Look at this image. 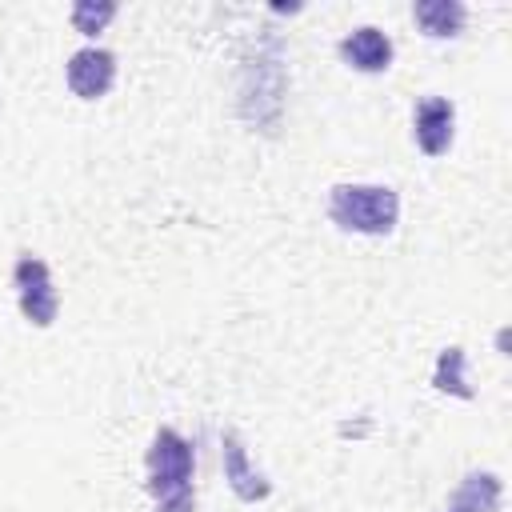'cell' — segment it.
<instances>
[{
    "instance_id": "obj_6",
    "label": "cell",
    "mask_w": 512,
    "mask_h": 512,
    "mask_svg": "<svg viewBox=\"0 0 512 512\" xmlns=\"http://www.w3.org/2000/svg\"><path fill=\"white\" fill-rule=\"evenodd\" d=\"M340 56L356 72H388V64H392V40L380 28H356L352 36L340 40Z\"/></svg>"
},
{
    "instance_id": "obj_3",
    "label": "cell",
    "mask_w": 512,
    "mask_h": 512,
    "mask_svg": "<svg viewBox=\"0 0 512 512\" xmlns=\"http://www.w3.org/2000/svg\"><path fill=\"white\" fill-rule=\"evenodd\" d=\"M16 292H20V312L28 324L36 328H48L56 320V288H52V276H48V264L36 260L32 252H24L16 260Z\"/></svg>"
},
{
    "instance_id": "obj_8",
    "label": "cell",
    "mask_w": 512,
    "mask_h": 512,
    "mask_svg": "<svg viewBox=\"0 0 512 512\" xmlns=\"http://www.w3.org/2000/svg\"><path fill=\"white\" fill-rule=\"evenodd\" d=\"M412 16H416V24L428 32V36H456L460 28H464V4H456V0H420L416 8H412Z\"/></svg>"
},
{
    "instance_id": "obj_2",
    "label": "cell",
    "mask_w": 512,
    "mask_h": 512,
    "mask_svg": "<svg viewBox=\"0 0 512 512\" xmlns=\"http://www.w3.org/2000/svg\"><path fill=\"white\" fill-rule=\"evenodd\" d=\"M328 216L344 232L388 236L400 216V196L380 184H336L328 196Z\"/></svg>"
},
{
    "instance_id": "obj_9",
    "label": "cell",
    "mask_w": 512,
    "mask_h": 512,
    "mask_svg": "<svg viewBox=\"0 0 512 512\" xmlns=\"http://www.w3.org/2000/svg\"><path fill=\"white\" fill-rule=\"evenodd\" d=\"M224 472H228L232 488H236L244 500H256V496L268 492V484H260V476L244 468V448H240L236 436H224Z\"/></svg>"
},
{
    "instance_id": "obj_11",
    "label": "cell",
    "mask_w": 512,
    "mask_h": 512,
    "mask_svg": "<svg viewBox=\"0 0 512 512\" xmlns=\"http://www.w3.org/2000/svg\"><path fill=\"white\" fill-rule=\"evenodd\" d=\"M460 364H464V352L460 348H444V356H440V372H436V384L448 392H456V396H472L468 388H464V380H460Z\"/></svg>"
},
{
    "instance_id": "obj_1",
    "label": "cell",
    "mask_w": 512,
    "mask_h": 512,
    "mask_svg": "<svg viewBox=\"0 0 512 512\" xmlns=\"http://www.w3.org/2000/svg\"><path fill=\"white\" fill-rule=\"evenodd\" d=\"M148 492L160 512H192V444L176 428H160L148 448Z\"/></svg>"
},
{
    "instance_id": "obj_4",
    "label": "cell",
    "mask_w": 512,
    "mask_h": 512,
    "mask_svg": "<svg viewBox=\"0 0 512 512\" xmlns=\"http://www.w3.org/2000/svg\"><path fill=\"white\" fill-rule=\"evenodd\" d=\"M116 80V56L104 48H80L68 60V88L80 100H100Z\"/></svg>"
},
{
    "instance_id": "obj_10",
    "label": "cell",
    "mask_w": 512,
    "mask_h": 512,
    "mask_svg": "<svg viewBox=\"0 0 512 512\" xmlns=\"http://www.w3.org/2000/svg\"><path fill=\"white\" fill-rule=\"evenodd\" d=\"M116 16V4H92V0H80L76 8H72V24H76V32H84V36H96V32H104V24Z\"/></svg>"
},
{
    "instance_id": "obj_5",
    "label": "cell",
    "mask_w": 512,
    "mask_h": 512,
    "mask_svg": "<svg viewBox=\"0 0 512 512\" xmlns=\"http://www.w3.org/2000/svg\"><path fill=\"white\" fill-rule=\"evenodd\" d=\"M452 124H456V108L444 96H432L416 108V144L428 156H444L452 144Z\"/></svg>"
},
{
    "instance_id": "obj_7",
    "label": "cell",
    "mask_w": 512,
    "mask_h": 512,
    "mask_svg": "<svg viewBox=\"0 0 512 512\" xmlns=\"http://www.w3.org/2000/svg\"><path fill=\"white\" fill-rule=\"evenodd\" d=\"M500 508V480L492 472H468L456 496L448 500V512H496Z\"/></svg>"
}]
</instances>
